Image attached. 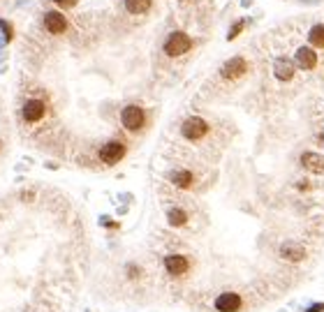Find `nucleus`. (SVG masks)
Segmentation results:
<instances>
[{"label":"nucleus","instance_id":"nucleus-5","mask_svg":"<svg viewBox=\"0 0 324 312\" xmlns=\"http://www.w3.org/2000/svg\"><path fill=\"white\" fill-rule=\"evenodd\" d=\"M248 70H250L248 60L243 58V56H234V58H230L220 67V77L227 81H237V79H241V77H245Z\"/></svg>","mask_w":324,"mask_h":312},{"label":"nucleus","instance_id":"nucleus-1","mask_svg":"<svg viewBox=\"0 0 324 312\" xmlns=\"http://www.w3.org/2000/svg\"><path fill=\"white\" fill-rule=\"evenodd\" d=\"M192 44H195V40H192L188 33L174 30V33H169L167 37H164L162 51H164V56H169V58H178L183 53H188L190 49H192Z\"/></svg>","mask_w":324,"mask_h":312},{"label":"nucleus","instance_id":"nucleus-9","mask_svg":"<svg viewBox=\"0 0 324 312\" xmlns=\"http://www.w3.org/2000/svg\"><path fill=\"white\" fill-rule=\"evenodd\" d=\"M216 310L218 312H241L243 310V299L237 292H223L216 299Z\"/></svg>","mask_w":324,"mask_h":312},{"label":"nucleus","instance_id":"nucleus-10","mask_svg":"<svg viewBox=\"0 0 324 312\" xmlns=\"http://www.w3.org/2000/svg\"><path fill=\"white\" fill-rule=\"evenodd\" d=\"M294 65L299 67V70H306V72H311V70H315L318 67V53H315V49L308 44V47H299L297 53H294Z\"/></svg>","mask_w":324,"mask_h":312},{"label":"nucleus","instance_id":"nucleus-18","mask_svg":"<svg viewBox=\"0 0 324 312\" xmlns=\"http://www.w3.org/2000/svg\"><path fill=\"white\" fill-rule=\"evenodd\" d=\"M245 21H248V19H239V21H234V26H232L230 28V30H227V40H237V37H239V35H241L243 33V28H245Z\"/></svg>","mask_w":324,"mask_h":312},{"label":"nucleus","instance_id":"nucleus-25","mask_svg":"<svg viewBox=\"0 0 324 312\" xmlns=\"http://www.w3.org/2000/svg\"><path fill=\"white\" fill-rule=\"evenodd\" d=\"M0 151H2V139H0Z\"/></svg>","mask_w":324,"mask_h":312},{"label":"nucleus","instance_id":"nucleus-22","mask_svg":"<svg viewBox=\"0 0 324 312\" xmlns=\"http://www.w3.org/2000/svg\"><path fill=\"white\" fill-rule=\"evenodd\" d=\"M306 312H324V303H315L311 310H306Z\"/></svg>","mask_w":324,"mask_h":312},{"label":"nucleus","instance_id":"nucleus-23","mask_svg":"<svg viewBox=\"0 0 324 312\" xmlns=\"http://www.w3.org/2000/svg\"><path fill=\"white\" fill-rule=\"evenodd\" d=\"M299 190H301V192H304V190H311V183H299Z\"/></svg>","mask_w":324,"mask_h":312},{"label":"nucleus","instance_id":"nucleus-13","mask_svg":"<svg viewBox=\"0 0 324 312\" xmlns=\"http://www.w3.org/2000/svg\"><path fill=\"white\" fill-rule=\"evenodd\" d=\"M167 180L171 185L181 187V190H190V187L195 185V173L190 171V169H174V171L167 173Z\"/></svg>","mask_w":324,"mask_h":312},{"label":"nucleus","instance_id":"nucleus-17","mask_svg":"<svg viewBox=\"0 0 324 312\" xmlns=\"http://www.w3.org/2000/svg\"><path fill=\"white\" fill-rule=\"evenodd\" d=\"M167 220H169V225L171 227H185L188 225V220H190V215L183 208H171V211L167 213Z\"/></svg>","mask_w":324,"mask_h":312},{"label":"nucleus","instance_id":"nucleus-4","mask_svg":"<svg viewBox=\"0 0 324 312\" xmlns=\"http://www.w3.org/2000/svg\"><path fill=\"white\" fill-rule=\"evenodd\" d=\"M125 153H128V146H125V141H121V139H109L107 144L100 148L97 157H100L102 164L114 166V164H118V162L125 157Z\"/></svg>","mask_w":324,"mask_h":312},{"label":"nucleus","instance_id":"nucleus-19","mask_svg":"<svg viewBox=\"0 0 324 312\" xmlns=\"http://www.w3.org/2000/svg\"><path fill=\"white\" fill-rule=\"evenodd\" d=\"M0 30H2V42L14 40V28H12V23H7L5 19H0Z\"/></svg>","mask_w":324,"mask_h":312},{"label":"nucleus","instance_id":"nucleus-2","mask_svg":"<svg viewBox=\"0 0 324 312\" xmlns=\"http://www.w3.org/2000/svg\"><path fill=\"white\" fill-rule=\"evenodd\" d=\"M121 125L125 127L128 132L137 134L139 130H144V125H146V111H144L139 104L123 106V111H121Z\"/></svg>","mask_w":324,"mask_h":312},{"label":"nucleus","instance_id":"nucleus-20","mask_svg":"<svg viewBox=\"0 0 324 312\" xmlns=\"http://www.w3.org/2000/svg\"><path fill=\"white\" fill-rule=\"evenodd\" d=\"M58 9H72V7L79 5V0H51Z\"/></svg>","mask_w":324,"mask_h":312},{"label":"nucleus","instance_id":"nucleus-8","mask_svg":"<svg viewBox=\"0 0 324 312\" xmlns=\"http://www.w3.org/2000/svg\"><path fill=\"white\" fill-rule=\"evenodd\" d=\"M162 264H164V271H167L171 278H183V275H188V271H190V259L185 254H167Z\"/></svg>","mask_w":324,"mask_h":312},{"label":"nucleus","instance_id":"nucleus-15","mask_svg":"<svg viewBox=\"0 0 324 312\" xmlns=\"http://www.w3.org/2000/svg\"><path fill=\"white\" fill-rule=\"evenodd\" d=\"M123 7L135 16H142L153 7V0H123Z\"/></svg>","mask_w":324,"mask_h":312},{"label":"nucleus","instance_id":"nucleus-14","mask_svg":"<svg viewBox=\"0 0 324 312\" xmlns=\"http://www.w3.org/2000/svg\"><path fill=\"white\" fill-rule=\"evenodd\" d=\"M280 257H283L285 261L297 264V261H301L306 257V250H304V245H299V243H294V240H287V243L280 245Z\"/></svg>","mask_w":324,"mask_h":312},{"label":"nucleus","instance_id":"nucleus-21","mask_svg":"<svg viewBox=\"0 0 324 312\" xmlns=\"http://www.w3.org/2000/svg\"><path fill=\"white\" fill-rule=\"evenodd\" d=\"M125 273H128L130 280H137L139 275H142V268H139L137 264H128V266H125Z\"/></svg>","mask_w":324,"mask_h":312},{"label":"nucleus","instance_id":"nucleus-11","mask_svg":"<svg viewBox=\"0 0 324 312\" xmlns=\"http://www.w3.org/2000/svg\"><path fill=\"white\" fill-rule=\"evenodd\" d=\"M294 72H297V65L294 60L287 58V56H278L273 60V77L278 81H292L294 79Z\"/></svg>","mask_w":324,"mask_h":312},{"label":"nucleus","instance_id":"nucleus-24","mask_svg":"<svg viewBox=\"0 0 324 312\" xmlns=\"http://www.w3.org/2000/svg\"><path fill=\"white\" fill-rule=\"evenodd\" d=\"M318 141H320V146H324V130L318 134Z\"/></svg>","mask_w":324,"mask_h":312},{"label":"nucleus","instance_id":"nucleus-3","mask_svg":"<svg viewBox=\"0 0 324 312\" xmlns=\"http://www.w3.org/2000/svg\"><path fill=\"white\" fill-rule=\"evenodd\" d=\"M209 132H211V125L202 116H190V118H185L181 123V134L183 139L188 141H202Z\"/></svg>","mask_w":324,"mask_h":312},{"label":"nucleus","instance_id":"nucleus-7","mask_svg":"<svg viewBox=\"0 0 324 312\" xmlns=\"http://www.w3.org/2000/svg\"><path fill=\"white\" fill-rule=\"evenodd\" d=\"M42 26L49 35H65L70 28V21L65 19V14L58 12V9H49L42 19Z\"/></svg>","mask_w":324,"mask_h":312},{"label":"nucleus","instance_id":"nucleus-16","mask_svg":"<svg viewBox=\"0 0 324 312\" xmlns=\"http://www.w3.org/2000/svg\"><path fill=\"white\" fill-rule=\"evenodd\" d=\"M308 44L313 49H324V23H315L308 30Z\"/></svg>","mask_w":324,"mask_h":312},{"label":"nucleus","instance_id":"nucleus-12","mask_svg":"<svg viewBox=\"0 0 324 312\" xmlns=\"http://www.w3.org/2000/svg\"><path fill=\"white\" fill-rule=\"evenodd\" d=\"M299 162H301V166H304L306 171L318 173V176H322L324 173V155L313 153V151H306V153H301Z\"/></svg>","mask_w":324,"mask_h":312},{"label":"nucleus","instance_id":"nucleus-6","mask_svg":"<svg viewBox=\"0 0 324 312\" xmlns=\"http://www.w3.org/2000/svg\"><path fill=\"white\" fill-rule=\"evenodd\" d=\"M21 116H23V120L26 123H40V120H44V116H47V102L40 100V97H30V100L23 102V106H21Z\"/></svg>","mask_w":324,"mask_h":312}]
</instances>
